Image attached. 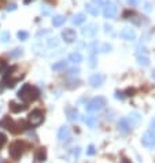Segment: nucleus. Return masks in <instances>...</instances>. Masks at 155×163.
Listing matches in <instances>:
<instances>
[{
	"instance_id": "obj_1",
	"label": "nucleus",
	"mask_w": 155,
	"mask_h": 163,
	"mask_svg": "<svg viewBox=\"0 0 155 163\" xmlns=\"http://www.w3.org/2000/svg\"><path fill=\"white\" fill-rule=\"evenodd\" d=\"M39 89L36 86H32L30 84H25L22 85V88L18 91V98L21 100H23L25 103H30V102H34V100L39 99Z\"/></svg>"
},
{
	"instance_id": "obj_2",
	"label": "nucleus",
	"mask_w": 155,
	"mask_h": 163,
	"mask_svg": "<svg viewBox=\"0 0 155 163\" xmlns=\"http://www.w3.org/2000/svg\"><path fill=\"white\" fill-rule=\"evenodd\" d=\"M22 77H23L22 71H19L18 67H17V66H14V67L6 69L4 77H3V82L6 84V86H10V88H12V86L15 85Z\"/></svg>"
},
{
	"instance_id": "obj_3",
	"label": "nucleus",
	"mask_w": 155,
	"mask_h": 163,
	"mask_svg": "<svg viewBox=\"0 0 155 163\" xmlns=\"http://www.w3.org/2000/svg\"><path fill=\"white\" fill-rule=\"evenodd\" d=\"M0 126H4L6 129H8L10 132H12V133H19V132L25 130L26 129V125L23 122H14V121H11L8 117H6L4 119L0 122Z\"/></svg>"
},
{
	"instance_id": "obj_4",
	"label": "nucleus",
	"mask_w": 155,
	"mask_h": 163,
	"mask_svg": "<svg viewBox=\"0 0 155 163\" xmlns=\"http://www.w3.org/2000/svg\"><path fill=\"white\" fill-rule=\"evenodd\" d=\"M106 99L103 96H98V98H94L91 102L87 104V111L88 113H95V111H100L106 107Z\"/></svg>"
},
{
	"instance_id": "obj_5",
	"label": "nucleus",
	"mask_w": 155,
	"mask_h": 163,
	"mask_svg": "<svg viewBox=\"0 0 155 163\" xmlns=\"http://www.w3.org/2000/svg\"><path fill=\"white\" fill-rule=\"evenodd\" d=\"M27 121H29L30 126H33V127H36V126H39V125H41V123H43V121H44V113H43V110H40V108L33 110L32 113L27 115Z\"/></svg>"
},
{
	"instance_id": "obj_6",
	"label": "nucleus",
	"mask_w": 155,
	"mask_h": 163,
	"mask_svg": "<svg viewBox=\"0 0 155 163\" xmlns=\"http://www.w3.org/2000/svg\"><path fill=\"white\" fill-rule=\"evenodd\" d=\"M23 151H25V144L22 141H14V143L10 145V156H11L14 161H18V159L22 156Z\"/></svg>"
},
{
	"instance_id": "obj_7",
	"label": "nucleus",
	"mask_w": 155,
	"mask_h": 163,
	"mask_svg": "<svg viewBox=\"0 0 155 163\" xmlns=\"http://www.w3.org/2000/svg\"><path fill=\"white\" fill-rule=\"evenodd\" d=\"M117 14H118V8H117V6L114 3H111V2L106 3L104 8H103V17L107 19H114L117 17Z\"/></svg>"
},
{
	"instance_id": "obj_8",
	"label": "nucleus",
	"mask_w": 155,
	"mask_h": 163,
	"mask_svg": "<svg viewBox=\"0 0 155 163\" xmlns=\"http://www.w3.org/2000/svg\"><path fill=\"white\" fill-rule=\"evenodd\" d=\"M142 144L144 145V147H147V148L155 147V133L153 130H148V132H146V133L143 134Z\"/></svg>"
},
{
	"instance_id": "obj_9",
	"label": "nucleus",
	"mask_w": 155,
	"mask_h": 163,
	"mask_svg": "<svg viewBox=\"0 0 155 163\" xmlns=\"http://www.w3.org/2000/svg\"><path fill=\"white\" fill-rule=\"evenodd\" d=\"M119 37H121L122 40H126V41H133L136 39V32H135V29L126 26L119 32Z\"/></svg>"
},
{
	"instance_id": "obj_10",
	"label": "nucleus",
	"mask_w": 155,
	"mask_h": 163,
	"mask_svg": "<svg viewBox=\"0 0 155 163\" xmlns=\"http://www.w3.org/2000/svg\"><path fill=\"white\" fill-rule=\"evenodd\" d=\"M96 33H98V26H96L95 23H88V25L82 29V36L87 37V39L95 37Z\"/></svg>"
},
{
	"instance_id": "obj_11",
	"label": "nucleus",
	"mask_w": 155,
	"mask_h": 163,
	"mask_svg": "<svg viewBox=\"0 0 155 163\" xmlns=\"http://www.w3.org/2000/svg\"><path fill=\"white\" fill-rule=\"evenodd\" d=\"M62 39L66 41V43H74L77 40V33L73 29H65L62 32Z\"/></svg>"
},
{
	"instance_id": "obj_12",
	"label": "nucleus",
	"mask_w": 155,
	"mask_h": 163,
	"mask_svg": "<svg viewBox=\"0 0 155 163\" xmlns=\"http://www.w3.org/2000/svg\"><path fill=\"white\" fill-rule=\"evenodd\" d=\"M104 79L106 77L103 74H94L91 75V78H89V84H91L94 88H98V86H102L103 84H104Z\"/></svg>"
},
{
	"instance_id": "obj_13",
	"label": "nucleus",
	"mask_w": 155,
	"mask_h": 163,
	"mask_svg": "<svg viewBox=\"0 0 155 163\" xmlns=\"http://www.w3.org/2000/svg\"><path fill=\"white\" fill-rule=\"evenodd\" d=\"M69 137H70V129H69L67 126H62L59 132H58V140L61 141V143H63V141H67Z\"/></svg>"
},
{
	"instance_id": "obj_14",
	"label": "nucleus",
	"mask_w": 155,
	"mask_h": 163,
	"mask_svg": "<svg viewBox=\"0 0 155 163\" xmlns=\"http://www.w3.org/2000/svg\"><path fill=\"white\" fill-rule=\"evenodd\" d=\"M130 126H132V125L129 123L128 118H121V119H119L118 127H119V130H121L122 133H128V132L130 130Z\"/></svg>"
},
{
	"instance_id": "obj_15",
	"label": "nucleus",
	"mask_w": 155,
	"mask_h": 163,
	"mask_svg": "<svg viewBox=\"0 0 155 163\" xmlns=\"http://www.w3.org/2000/svg\"><path fill=\"white\" fill-rule=\"evenodd\" d=\"M85 10H87V12L91 14L92 17L99 15V8L96 4H94V3H87V4H85Z\"/></svg>"
},
{
	"instance_id": "obj_16",
	"label": "nucleus",
	"mask_w": 155,
	"mask_h": 163,
	"mask_svg": "<svg viewBox=\"0 0 155 163\" xmlns=\"http://www.w3.org/2000/svg\"><path fill=\"white\" fill-rule=\"evenodd\" d=\"M87 21V17H85V14H82V12H78V14H75V15L73 17V19H71V22H73V25H82V23Z\"/></svg>"
},
{
	"instance_id": "obj_17",
	"label": "nucleus",
	"mask_w": 155,
	"mask_h": 163,
	"mask_svg": "<svg viewBox=\"0 0 155 163\" xmlns=\"http://www.w3.org/2000/svg\"><path fill=\"white\" fill-rule=\"evenodd\" d=\"M69 62H71V63L74 65H80L82 62V55L80 52H73L69 55Z\"/></svg>"
},
{
	"instance_id": "obj_18",
	"label": "nucleus",
	"mask_w": 155,
	"mask_h": 163,
	"mask_svg": "<svg viewBox=\"0 0 155 163\" xmlns=\"http://www.w3.org/2000/svg\"><path fill=\"white\" fill-rule=\"evenodd\" d=\"M46 158H47L46 150H44V148H41V150L37 151L36 156H34V161H36V163H43L44 161H46Z\"/></svg>"
},
{
	"instance_id": "obj_19",
	"label": "nucleus",
	"mask_w": 155,
	"mask_h": 163,
	"mask_svg": "<svg viewBox=\"0 0 155 163\" xmlns=\"http://www.w3.org/2000/svg\"><path fill=\"white\" fill-rule=\"evenodd\" d=\"M46 47H47V48H50V50L59 47V40H58L56 37H51V39L46 40Z\"/></svg>"
},
{
	"instance_id": "obj_20",
	"label": "nucleus",
	"mask_w": 155,
	"mask_h": 163,
	"mask_svg": "<svg viewBox=\"0 0 155 163\" xmlns=\"http://www.w3.org/2000/svg\"><path fill=\"white\" fill-rule=\"evenodd\" d=\"M66 67H67V62L66 60H59V62H56V63L52 65V70L54 71H62V70H65Z\"/></svg>"
},
{
	"instance_id": "obj_21",
	"label": "nucleus",
	"mask_w": 155,
	"mask_h": 163,
	"mask_svg": "<svg viewBox=\"0 0 155 163\" xmlns=\"http://www.w3.org/2000/svg\"><path fill=\"white\" fill-rule=\"evenodd\" d=\"M10 110H11L12 113H19V111L26 110V106L25 104H18V103H15V102H11L10 103Z\"/></svg>"
},
{
	"instance_id": "obj_22",
	"label": "nucleus",
	"mask_w": 155,
	"mask_h": 163,
	"mask_svg": "<svg viewBox=\"0 0 155 163\" xmlns=\"http://www.w3.org/2000/svg\"><path fill=\"white\" fill-rule=\"evenodd\" d=\"M65 21H66V18H65L63 15H55L52 18V26L55 27H59L65 23Z\"/></svg>"
},
{
	"instance_id": "obj_23",
	"label": "nucleus",
	"mask_w": 155,
	"mask_h": 163,
	"mask_svg": "<svg viewBox=\"0 0 155 163\" xmlns=\"http://www.w3.org/2000/svg\"><path fill=\"white\" fill-rule=\"evenodd\" d=\"M84 122L87 123L89 127H95V125L98 123V119H96L95 117H88V118H85L84 119Z\"/></svg>"
},
{
	"instance_id": "obj_24",
	"label": "nucleus",
	"mask_w": 155,
	"mask_h": 163,
	"mask_svg": "<svg viewBox=\"0 0 155 163\" xmlns=\"http://www.w3.org/2000/svg\"><path fill=\"white\" fill-rule=\"evenodd\" d=\"M137 63H139L140 66L147 67V66H150V59L147 56H139V58H137Z\"/></svg>"
},
{
	"instance_id": "obj_25",
	"label": "nucleus",
	"mask_w": 155,
	"mask_h": 163,
	"mask_svg": "<svg viewBox=\"0 0 155 163\" xmlns=\"http://www.w3.org/2000/svg\"><path fill=\"white\" fill-rule=\"evenodd\" d=\"M129 117H130V118H129L128 121H129V123H130V125H132V123H137V122L140 121V115H139L137 113H132Z\"/></svg>"
},
{
	"instance_id": "obj_26",
	"label": "nucleus",
	"mask_w": 155,
	"mask_h": 163,
	"mask_svg": "<svg viewBox=\"0 0 155 163\" xmlns=\"http://www.w3.org/2000/svg\"><path fill=\"white\" fill-rule=\"evenodd\" d=\"M10 39H11V36H10V33H8V32H3L2 34H0V41H2L3 44L8 43Z\"/></svg>"
},
{
	"instance_id": "obj_27",
	"label": "nucleus",
	"mask_w": 155,
	"mask_h": 163,
	"mask_svg": "<svg viewBox=\"0 0 155 163\" xmlns=\"http://www.w3.org/2000/svg\"><path fill=\"white\" fill-rule=\"evenodd\" d=\"M17 36H18V39H19L21 41H25V40L29 39V33L25 32V30H19V32L17 33Z\"/></svg>"
},
{
	"instance_id": "obj_28",
	"label": "nucleus",
	"mask_w": 155,
	"mask_h": 163,
	"mask_svg": "<svg viewBox=\"0 0 155 163\" xmlns=\"http://www.w3.org/2000/svg\"><path fill=\"white\" fill-rule=\"evenodd\" d=\"M111 46L110 44H99V52H110Z\"/></svg>"
},
{
	"instance_id": "obj_29",
	"label": "nucleus",
	"mask_w": 155,
	"mask_h": 163,
	"mask_svg": "<svg viewBox=\"0 0 155 163\" xmlns=\"http://www.w3.org/2000/svg\"><path fill=\"white\" fill-rule=\"evenodd\" d=\"M22 54H23V50H22V48H15V50H14L10 55H11V58H19Z\"/></svg>"
},
{
	"instance_id": "obj_30",
	"label": "nucleus",
	"mask_w": 155,
	"mask_h": 163,
	"mask_svg": "<svg viewBox=\"0 0 155 163\" xmlns=\"http://www.w3.org/2000/svg\"><path fill=\"white\" fill-rule=\"evenodd\" d=\"M95 66H96L95 54H91V56H89V67H95Z\"/></svg>"
},
{
	"instance_id": "obj_31",
	"label": "nucleus",
	"mask_w": 155,
	"mask_h": 163,
	"mask_svg": "<svg viewBox=\"0 0 155 163\" xmlns=\"http://www.w3.org/2000/svg\"><path fill=\"white\" fill-rule=\"evenodd\" d=\"M6 141H7L6 134H4V133H0V150H2V148H3V145L6 144Z\"/></svg>"
},
{
	"instance_id": "obj_32",
	"label": "nucleus",
	"mask_w": 155,
	"mask_h": 163,
	"mask_svg": "<svg viewBox=\"0 0 155 163\" xmlns=\"http://www.w3.org/2000/svg\"><path fill=\"white\" fill-rule=\"evenodd\" d=\"M74 111V110H73ZM69 121H74V119H77L78 118V114H77V111H75V113H71V111H69Z\"/></svg>"
},
{
	"instance_id": "obj_33",
	"label": "nucleus",
	"mask_w": 155,
	"mask_h": 163,
	"mask_svg": "<svg viewBox=\"0 0 155 163\" xmlns=\"http://www.w3.org/2000/svg\"><path fill=\"white\" fill-rule=\"evenodd\" d=\"M95 145H89V147H88V151H87V155H89V156H92V155H95Z\"/></svg>"
},
{
	"instance_id": "obj_34",
	"label": "nucleus",
	"mask_w": 155,
	"mask_h": 163,
	"mask_svg": "<svg viewBox=\"0 0 155 163\" xmlns=\"http://www.w3.org/2000/svg\"><path fill=\"white\" fill-rule=\"evenodd\" d=\"M14 10H17V4H15V3H11V4L7 6V11H14Z\"/></svg>"
},
{
	"instance_id": "obj_35",
	"label": "nucleus",
	"mask_w": 155,
	"mask_h": 163,
	"mask_svg": "<svg viewBox=\"0 0 155 163\" xmlns=\"http://www.w3.org/2000/svg\"><path fill=\"white\" fill-rule=\"evenodd\" d=\"M92 3L96 6H103L104 4V0H92Z\"/></svg>"
},
{
	"instance_id": "obj_36",
	"label": "nucleus",
	"mask_w": 155,
	"mask_h": 163,
	"mask_svg": "<svg viewBox=\"0 0 155 163\" xmlns=\"http://www.w3.org/2000/svg\"><path fill=\"white\" fill-rule=\"evenodd\" d=\"M41 12H43V14H46V15H48V14H50L51 11H50V8H47L46 6H43V7H41Z\"/></svg>"
},
{
	"instance_id": "obj_37",
	"label": "nucleus",
	"mask_w": 155,
	"mask_h": 163,
	"mask_svg": "<svg viewBox=\"0 0 155 163\" xmlns=\"http://www.w3.org/2000/svg\"><path fill=\"white\" fill-rule=\"evenodd\" d=\"M126 2H128L130 6H137L140 3V0H126Z\"/></svg>"
},
{
	"instance_id": "obj_38",
	"label": "nucleus",
	"mask_w": 155,
	"mask_h": 163,
	"mask_svg": "<svg viewBox=\"0 0 155 163\" xmlns=\"http://www.w3.org/2000/svg\"><path fill=\"white\" fill-rule=\"evenodd\" d=\"M124 98H125V96H124L122 92H117V93H115V99H121V100H122Z\"/></svg>"
},
{
	"instance_id": "obj_39",
	"label": "nucleus",
	"mask_w": 155,
	"mask_h": 163,
	"mask_svg": "<svg viewBox=\"0 0 155 163\" xmlns=\"http://www.w3.org/2000/svg\"><path fill=\"white\" fill-rule=\"evenodd\" d=\"M150 126H151V130H153L154 133H155V118H154L153 121H151V125H150Z\"/></svg>"
},
{
	"instance_id": "obj_40",
	"label": "nucleus",
	"mask_w": 155,
	"mask_h": 163,
	"mask_svg": "<svg viewBox=\"0 0 155 163\" xmlns=\"http://www.w3.org/2000/svg\"><path fill=\"white\" fill-rule=\"evenodd\" d=\"M104 27H106V33H109V32H111V29H113V27H111V26H110V25H106Z\"/></svg>"
},
{
	"instance_id": "obj_41",
	"label": "nucleus",
	"mask_w": 155,
	"mask_h": 163,
	"mask_svg": "<svg viewBox=\"0 0 155 163\" xmlns=\"http://www.w3.org/2000/svg\"><path fill=\"white\" fill-rule=\"evenodd\" d=\"M70 73H71V74H78L80 70H78V69H73V70H70Z\"/></svg>"
},
{
	"instance_id": "obj_42",
	"label": "nucleus",
	"mask_w": 155,
	"mask_h": 163,
	"mask_svg": "<svg viewBox=\"0 0 155 163\" xmlns=\"http://www.w3.org/2000/svg\"><path fill=\"white\" fill-rule=\"evenodd\" d=\"M77 151H74V156H78L80 155V148H75Z\"/></svg>"
},
{
	"instance_id": "obj_43",
	"label": "nucleus",
	"mask_w": 155,
	"mask_h": 163,
	"mask_svg": "<svg viewBox=\"0 0 155 163\" xmlns=\"http://www.w3.org/2000/svg\"><path fill=\"white\" fill-rule=\"evenodd\" d=\"M151 75H153V79L155 81V71H153V74H151Z\"/></svg>"
},
{
	"instance_id": "obj_44",
	"label": "nucleus",
	"mask_w": 155,
	"mask_h": 163,
	"mask_svg": "<svg viewBox=\"0 0 155 163\" xmlns=\"http://www.w3.org/2000/svg\"><path fill=\"white\" fill-rule=\"evenodd\" d=\"M124 163H129V161L128 159H124Z\"/></svg>"
},
{
	"instance_id": "obj_45",
	"label": "nucleus",
	"mask_w": 155,
	"mask_h": 163,
	"mask_svg": "<svg viewBox=\"0 0 155 163\" xmlns=\"http://www.w3.org/2000/svg\"><path fill=\"white\" fill-rule=\"evenodd\" d=\"M3 92V88H2V85H0V93H2Z\"/></svg>"
}]
</instances>
